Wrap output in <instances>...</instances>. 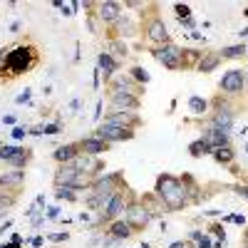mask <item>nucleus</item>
<instances>
[{"mask_svg":"<svg viewBox=\"0 0 248 248\" xmlns=\"http://www.w3.org/2000/svg\"><path fill=\"white\" fill-rule=\"evenodd\" d=\"M5 214H8V211H5V209H0V218H3V216H5Z\"/></svg>","mask_w":248,"mask_h":248,"instance_id":"49530a36","label":"nucleus"},{"mask_svg":"<svg viewBox=\"0 0 248 248\" xmlns=\"http://www.w3.org/2000/svg\"><path fill=\"white\" fill-rule=\"evenodd\" d=\"M109 236L124 241V238H132V236H134V229H132V226L124 221V218H117V221L109 223Z\"/></svg>","mask_w":248,"mask_h":248,"instance_id":"a211bd4d","label":"nucleus"},{"mask_svg":"<svg viewBox=\"0 0 248 248\" xmlns=\"http://www.w3.org/2000/svg\"><path fill=\"white\" fill-rule=\"evenodd\" d=\"M243 248H248V241H246V246H243Z\"/></svg>","mask_w":248,"mask_h":248,"instance_id":"3c124183","label":"nucleus"},{"mask_svg":"<svg viewBox=\"0 0 248 248\" xmlns=\"http://www.w3.org/2000/svg\"><path fill=\"white\" fill-rule=\"evenodd\" d=\"M107 149H109V144L97 139V137H85L79 141V152L87 154V156H99V154H105Z\"/></svg>","mask_w":248,"mask_h":248,"instance_id":"dca6fc26","label":"nucleus"},{"mask_svg":"<svg viewBox=\"0 0 248 248\" xmlns=\"http://www.w3.org/2000/svg\"><path fill=\"white\" fill-rule=\"evenodd\" d=\"M0 147H3V144H0Z\"/></svg>","mask_w":248,"mask_h":248,"instance_id":"6e6d98bb","label":"nucleus"},{"mask_svg":"<svg viewBox=\"0 0 248 248\" xmlns=\"http://www.w3.org/2000/svg\"><path fill=\"white\" fill-rule=\"evenodd\" d=\"M92 137H97V139H102V141H107V144H114V141H129V139H134V129H129V127H119V124H107V122H102L99 127L94 129Z\"/></svg>","mask_w":248,"mask_h":248,"instance_id":"20e7f679","label":"nucleus"},{"mask_svg":"<svg viewBox=\"0 0 248 248\" xmlns=\"http://www.w3.org/2000/svg\"><path fill=\"white\" fill-rule=\"evenodd\" d=\"M246 55H248V47H246Z\"/></svg>","mask_w":248,"mask_h":248,"instance_id":"5fc2aeb1","label":"nucleus"},{"mask_svg":"<svg viewBox=\"0 0 248 248\" xmlns=\"http://www.w3.org/2000/svg\"><path fill=\"white\" fill-rule=\"evenodd\" d=\"M214 127L216 129H221V132H226L229 134L231 132V127H233V109L229 107V105H221L218 109H216V114H214Z\"/></svg>","mask_w":248,"mask_h":248,"instance_id":"2eb2a0df","label":"nucleus"},{"mask_svg":"<svg viewBox=\"0 0 248 248\" xmlns=\"http://www.w3.org/2000/svg\"><path fill=\"white\" fill-rule=\"evenodd\" d=\"M144 35H147L149 43H154L156 47L159 45H167L169 43V30H167V23H164L161 17H152L147 20V25H144Z\"/></svg>","mask_w":248,"mask_h":248,"instance_id":"423d86ee","label":"nucleus"},{"mask_svg":"<svg viewBox=\"0 0 248 248\" xmlns=\"http://www.w3.org/2000/svg\"><path fill=\"white\" fill-rule=\"evenodd\" d=\"M105 122L107 124H119V127H129V129H134V127H139V114L137 112H109L107 117H105Z\"/></svg>","mask_w":248,"mask_h":248,"instance_id":"4468645a","label":"nucleus"},{"mask_svg":"<svg viewBox=\"0 0 248 248\" xmlns=\"http://www.w3.org/2000/svg\"><path fill=\"white\" fill-rule=\"evenodd\" d=\"M144 248H147V246H144Z\"/></svg>","mask_w":248,"mask_h":248,"instance_id":"4d7b16f0","label":"nucleus"},{"mask_svg":"<svg viewBox=\"0 0 248 248\" xmlns=\"http://www.w3.org/2000/svg\"><path fill=\"white\" fill-rule=\"evenodd\" d=\"M206 144H209V149L214 152V149H218V147H229V134L226 132H221V129H216L214 124H209V127H206V132H203V137H201Z\"/></svg>","mask_w":248,"mask_h":248,"instance_id":"ddd939ff","label":"nucleus"},{"mask_svg":"<svg viewBox=\"0 0 248 248\" xmlns=\"http://www.w3.org/2000/svg\"><path fill=\"white\" fill-rule=\"evenodd\" d=\"M169 248H191V243H189V241H176V243H171Z\"/></svg>","mask_w":248,"mask_h":248,"instance_id":"4c0bfd02","label":"nucleus"},{"mask_svg":"<svg viewBox=\"0 0 248 248\" xmlns=\"http://www.w3.org/2000/svg\"><path fill=\"white\" fill-rule=\"evenodd\" d=\"M77 154H79V144H65V147H57L52 156L57 164H70Z\"/></svg>","mask_w":248,"mask_h":248,"instance_id":"6ab92c4d","label":"nucleus"},{"mask_svg":"<svg viewBox=\"0 0 248 248\" xmlns=\"http://www.w3.org/2000/svg\"><path fill=\"white\" fill-rule=\"evenodd\" d=\"M107 47H109V55H112L117 62H119V60H124V57L129 55V47L124 45L122 40H109V43H107Z\"/></svg>","mask_w":248,"mask_h":248,"instance_id":"5701e85b","label":"nucleus"},{"mask_svg":"<svg viewBox=\"0 0 248 248\" xmlns=\"http://www.w3.org/2000/svg\"><path fill=\"white\" fill-rule=\"evenodd\" d=\"M60 132V124H45L43 127V134H57Z\"/></svg>","mask_w":248,"mask_h":248,"instance_id":"473e14b6","label":"nucleus"},{"mask_svg":"<svg viewBox=\"0 0 248 248\" xmlns=\"http://www.w3.org/2000/svg\"><path fill=\"white\" fill-rule=\"evenodd\" d=\"M154 60H159L167 70H181L184 67V50L176 47L174 43H167V45H159L152 50Z\"/></svg>","mask_w":248,"mask_h":248,"instance_id":"7ed1b4c3","label":"nucleus"},{"mask_svg":"<svg viewBox=\"0 0 248 248\" xmlns=\"http://www.w3.org/2000/svg\"><path fill=\"white\" fill-rule=\"evenodd\" d=\"M246 55V45H231V47H223L218 52L221 60H236V57H243Z\"/></svg>","mask_w":248,"mask_h":248,"instance_id":"393cba45","label":"nucleus"},{"mask_svg":"<svg viewBox=\"0 0 248 248\" xmlns=\"http://www.w3.org/2000/svg\"><path fill=\"white\" fill-rule=\"evenodd\" d=\"M25 134H28V132H25L23 127H15V129H13V139H17V141L25 139Z\"/></svg>","mask_w":248,"mask_h":248,"instance_id":"72a5a7b5","label":"nucleus"},{"mask_svg":"<svg viewBox=\"0 0 248 248\" xmlns=\"http://www.w3.org/2000/svg\"><path fill=\"white\" fill-rule=\"evenodd\" d=\"M119 181H122V174H105V176H99V179H94V181H92L90 191H92V194H102V196L114 194V191H119V189H122Z\"/></svg>","mask_w":248,"mask_h":248,"instance_id":"6e6552de","label":"nucleus"},{"mask_svg":"<svg viewBox=\"0 0 248 248\" xmlns=\"http://www.w3.org/2000/svg\"><path fill=\"white\" fill-rule=\"evenodd\" d=\"M154 194L159 196V201L164 206H167V211H181L184 206H189V194H186V189H184V184H181L179 176L161 174L156 179Z\"/></svg>","mask_w":248,"mask_h":248,"instance_id":"f03ea898","label":"nucleus"},{"mask_svg":"<svg viewBox=\"0 0 248 248\" xmlns=\"http://www.w3.org/2000/svg\"><path fill=\"white\" fill-rule=\"evenodd\" d=\"M246 152H248V144H246Z\"/></svg>","mask_w":248,"mask_h":248,"instance_id":"603ef678","label":"nucleus"},{"mask_svg":"<svg viewBox=\"0 0 248 248\" xmlns=\"http://www.w3.org/2000/svg\"><path fill=\"white\" fill-rule=\"evenodd\" d=\"M70 238V233L65 231V233H50L47 236V241H52V243H62V241H67Z\"/></svg>","mask_w":248,"mask_h":248,"instance_id":"7c9ffc66","label":"nucleus"},{"mask_svg":"<svg viewBox=\"0 0 248 248\" xmlns=\"http://www.w3.org/2000/svg\"><path fill=\"white\" fill-rule=\"evenodd\" d=\"M211 156H214L218 164H233L236 152H233V147L229 144V147H218V149H214V152H211Z\"/></svg>","mask_w":248,"mask_h":248,"instance_id":"4be33fe9","label":"nucleus"},{"mask_svg":"<svg viewBox=\"0 0 248 248\" xmlns=\"http://www.w3.org/2000/svg\"><path fill=\"white\" fill-rule=\"evenodd\" d=\"M23 184H25V169H10L5 174H0V189H8V191L17 194Z\"/></svg>","mask_w":248,"mask_h":248,"instance_id":"9b49d317","label":"nucleus"},{"mask_svg":"<svg viewBox=\"0 0 248 248\" xmlns=\"http://www.w3.org/2000/svg\"><path fill=\"white\" fill-rule=\"evenodd\" d=\"M233 223H238V226H246V218H243V216H238V214H233Z\"/></svg>","mask_w":248,"mask_h":248,"instance_id":"a19ab883","label":"nucleus"},{"mask_svg":"<svg viewBox=\"0 0 248 248\" xmlns=\"http://www.w3.org/2000/svg\"><path fill=\"white\" fill-rule=\"evenodd\" d=\"M30 243H32V246H35V248H40V246H43V238H32V241H30Z\"/></svg>","mask_w":248,"mask_h":248,"instance_id":"c03bdc74","label":"nucleus"},{"mask_svg":"<svg viewBox=\"0 0 248 248\" xmlns=\"http://www.w3.org/2000/svg\"><path fill=\"white\" fill-rule=\"evenodd\" d=\"M97 15H99L102 23L114 25L117 20L122 17V5L114 3V0H105V3H97Z\"/></svg>","mask_w":248,"mask_h":248,"instance_id":"f8f14e48","label":"nucleus"},{"mask_svg":"<svg viewBox=\"0 0 248 248\" xmlns=\"http://www.w3.org/2000/svg\"><path fill=\"white\" fill-rule=\"evenodd\" d=\"M97 70L105 72V79L109 82V79L117 75V70H119V62H117L109 52H99V57H97Z\"/></svg>","mask_w":248,"mask_h":248,"instance_id":"f3484780","label":"nucleus"},{"mask_svg":"<svg viewBox=\"0 0 248 248\" xmlns=\"http://www.w3.org/2000/svg\"><path fill=\"white\" fill-rule=\"evenodd\" d=\"M174 13L179 15V20H189V17H191V5H186V3H176V5H174Z\"/></svg>","mask_w":248,"mask_h":248,"instance_id":"c756f323","label":"nucleus"},{"mask_svg":"<svg viewBox=\"0 0 248 248\" xmlns=\"http://www.w3.org/2000/svg\"><path fill=\"white\" fill-rule=\"evenodd\" d=\"M40 62V55H37V47L32 45H13L8 47L5 57H3V79H13V77H20V75H28L32 67H37Z\"/></svg>","mask_w":248,"mask_h":248,"instance_id":"f257e3e1","label":"nucleus"},{"mask_svg":"<svg viewBox=\"0 0 248 248\" xmlns=\"http://www.w3.org/2000/svg\"><path fill=\"white\" fill-rule=\"evenodd\" d=\"M218 65H221V57H218V52H206V55H201L199 65H196V70L209 75V72H214Z\"/></svg>","mask_w":248,"mask_h":248,"instance_id":"aec40b11","label":"nucleus"},{"mask_svg":"<svg viewBox=\"0 0 248 248\" xmlns=\"http://www.w3.org/2000/svg\"><path fill=\"white\" fill-rule=\"evenodd\" d=\"M218 87L223 90V94H229V97H236L246 90V72L243 70H229L221 82H218Z\"/></svg>","mask_w":248,"mask_h":248,"instance_id":"39448f33","label":"nucleus"},{"mask_svg":"<svg viewBox=\"0 0 248 248\" xmlns=\"http://www.w3.org/2000/svg\"><path fill=\"white\" fill-rule=\"evenodd\" d=\"M10 226H13V221H5V223H3V226H0V233H5V231H8V229H10Z\"/></svg>","mask_w":248,"mask_h":248,"instance_id":"79ce46f5","label":"nucleus"},{"mask_svg":"<svg viewBox=\"0 0 248 248\" xmlns=\"http://www.w3.org/2000/svg\"><path fill=\"white\" fill-rule=\"evenodd\" d=\"M30 156H32V154H30V149H25V147H17V152H15V154H13V156L5 161V164H10L13 169H25V167H28V161H30Z\"/></svg>","mask_w":248,"mask_h":248,"instance_id":"412c9836","label":"nucleus"},{"mask_svg":"<svg viewBox=\"0 0 248 248\" xmlns=\"http://www.w3.org/2000/svg\"><path fill=\"white\" fill-rule=\"evenodd\" d=\"M102 107H105V105H102V99H99V102H97V109H94V119L102 117Z\"/></svg>","mask_w":248,"mask_h":248,"instance_id":"ea45409f","label":"nucleus"},{"mask_svg":"<svg viewBox=\"0 0 248 248\" xmlns=\"http://www.w3.org/2000/svg\"><path fill=\"white\" fill-rule=\"evenodd\" d=\"M141 105V99L137 94H124V92H117V94H109V107L112 112H137Z\"/></svg>","mask_w":248,"mask_h":248,"instance_id":"1a4fd4ad","label":"nucleus"},{"mask_svg":"<svg viewBox=\"0 0 248 248\" xmlns=\"http://www.w3.org/2000/svg\"><path fill=\"white\" fill-rule=\"evenodd\" d=\"M246 90H248V70H246Z\"/></svg>","mask_w":248,"mask_h":248,"instance_id":"de8ad7c7","label":"nucleus"},{"mask_svg":"<svg viewBox=\"0 0 248 248\" xmlns=\"http://www.w3.org/2000/svg\"><path fill=\"white\" fill-rule=\"evenodd\" d=\"M10 241H13V243H17V246H23V236H20V233H13V236H10Z\"/></svg>","mask_w":248,"mask_h":248,"instance_id":"58836bf2","label":"nucleus"},{"mask_svg":"<svg viewBox=\"0 0 248 248\" xmlns=\"http://www.w3.org/2000/svg\"><path fill=\"white\" fill-rule=\"evenodd\" d=\"M189 154H191L194 159H199V156H203V154H211V149H209V144H206L203 139H196V141L189 144Z\"/></svg>","mask_w":248,"mask_h":248,"instance_id":"a878e982","label":"nucleus"},{"mask_svg":"<svg viewBox=\"0 0 248 248\" xmlns=\"http://www.w3.org/2000/svg\"><path fill=\"white\" fill-rule=\"evenodd\" d=\"M15 102H17V105H23V102H30V90H25L23 94H17V99H15Z\"/></svg>","mask_w":248,"mask_h":248,"instance_id":"e433bc0d","label":"nucleus"},{"mask_svg":"<svg viewBox=\"0 0 248 248\" xmlns=\"http://www.w3.org/2000/svg\"><path fill=\"white\" fill-rule=\"evenodd\" d=\"M211 231H214L218 238H226V231H223V226H221V223H214V226H211Z\"/></svg>","mask_w":248,"mask_h":248,"instance_id":"f704fd0d","label":"nucleus"},{"mask_svg":"<svg viewBox=\"0 0 248 248\" xmlns=\"http://www.w3.org/2000/svg\"><path fill=\"white\" fill-rule=\"evenodd\" d=\"M35 203L40 206V209H43V206H45V196H37V199H35ZM43 211H45V209H43Z\"/></svg>","mask_w":248,"mask_h":248,"instance_id":"37998d69","label":"nucleus"},{"mask_svg":"<svg viewBox=\"0 0 248 248\" xmlns=\"http://www.w3.org/2000/svg\"><path fill=\"white\" fill-rule=\"evenodd\" d=\"M246 199H248V186H246Z\"/></svg>","mask_w":248,"mask_h":248,"instance_id":"09e8293b","label":"nucleus"},{"mask_svg":"<svg viewBox=\"0 0 248 248\" xmlns=\"http://www.w3.org/2000/svg\"><path fill=\"white\" fill-rule=\"evenodd\" d=\"M55 196H57L60 201H62V199H65V201H75V199H77V194H75V189H72V186H57Z\"/></svg>","mask_w":248,"mask_h":248,"instance_id":"c85d7f7f","label":"nucleus"},{"mask_svg":"<svg viewBox=\"0 0 248 248\" xmlns=\"http://www.w3.org/2000/svg\"><path fill=\"white\" fill-rule=\"evenodd\" d=\"M45 216H47V218H57V216H60V206H50Z\"/></svg>","mask_w":248,"mask_h":248,"instance_id":"c9c22d12","label":"nucleus"},{"mask_svg":"<svg viewBox=\"0 0 248 248\" xmlns=\"http://www.w3.org/2000/svg\"><path fill=\"white\" fill-rule=\"evenodd\" d=\"M241 37H248V28H243V30H241Z\"/></svg>","mask_w":248,"mask_h":248,"instance_id":"a18cd8bd","label":"nucleus"},{"mask_svg":"<svg viewBox=\"0 0 248 248\" xmlns=\"http://www.w3.org/2000/svg\"><path fill=\"white\" fill-rule=\"evenodd\" d=\"M189 109H191V114H196V117L206 114V112H209V99H203V97H191V99H189Z\"/></svg>","mask_w":248,"mask_h":248,"instance_id":"b1692460","label":"nucleus"},{"mask_svg":"<svg viewBox=\"0 0 248 248\" xmlns=\"http://www.w3.org/2000/svg\"><path fill=\"white\" fill-rule=\"evenodd\" d=\"M243 13H246V15H248V10H243Z\"/></svg>","mask_w":248,"mask_h":248,"instance_id":"864d4df0","label":"nucleus"},{"mask_svg":"<svg viewBox=\"0 0 248 248\" xmlns=\"http://www.w3.org/2000/svg\"><path fill=\"white\" fill-rule=\"evenodd\" d=\"M17 201V194H8V189H0V209H13Z\"/></svg>","mask_w":248,"mask_h":248,"instance_id":"bb28decb","label":"nucleus"},{"mask_svg":"<svg viewBox=\"0 0 248 248\" xmlns=\"http://www.w3.org/2000/svg\"><path fill=\"white\" fill-rule=\"evenodd\" d=\"M109 92L112 94H117V92H124V94H137L139 92V85L132 79V75H114L112 79H109ZM139 97V94H137Z\"/></svg>","mask_w":248,"mask_h":248,"instance_id":"9d476101","label":"nucleus"},{"mask_svg":"<svg viewBox=\"0 0 248 248\" xmlns=\"http://www.w3.org/2000/svg\"><path fill=\"white\" fill-rule=\"evenodd\" d=\"M196 243H199L196 248H214V243H211V238H209V236H206V233H201V238H199Z\"/></svg>","mask_w":248,"mask_h":248,"instance_id":"2f4dec72","label":"nucleus"},{"mask_svg":"<svg viewBox=\"0 0 248 248\" xmlns=\"http://www.w3.org/2000/svg\"><path fill=\"white\" fill-rule=\"evenodd\" d=\"M243 238H246V241H248V231H246V236H243Z\"/></svg>","mask_w":248,"mask_h":248,"instance_id":"8fccbe9b","label":"nucleus"},{"mask_svg":"<svg viewBox=\"0 0 248 248\" xmlns=\"http://www.w3.org/2000/svg\"><path fill=\"white\" fill-rule=\"evenodd\" d=\"M129 75H132V79L137 82V85H147V82H149V72L144 67H132Z\"/></svg>","mask_w":248,"mask_h":248,"instance_id":"cd10ccee","label":"nucleus"},{"mask_svg":"<svg viewBox=\"0 0 248 248\" xmlns=\"http://www.w3.org/2000/svg\"><path fill=\"white\" fill-rule=\"evenodd\" d=\"M122 218L127 221V223L132 226L134 231H139V229H144V226H147V223H149L154 216H152L147 209H144L141 203H129V209L124 211V216H122Z\"/></svg>","mask_w":248,"mask_h":248,"instance_id":"0eeeda50","label":"nucleus"}]
</instances>
